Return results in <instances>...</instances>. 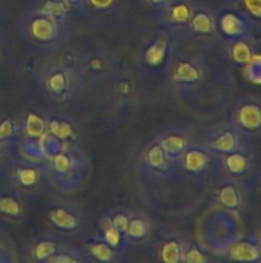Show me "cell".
I'll return each mask as SVG.
<instances>
[{
  "label": "cell",
  "mask_w": 261,
  "mask_h": 263,
  "mask_svg": "<svg viewBox=\"0 0 261 263\" xmlns=\"http://www.w3.org/2000/svg\"><path fill=\"white\" fill-rule=\"evenodd\" d=\"M219 202L227 208H237L241 203V194L237 187L232 184H227L219 193Z\"/></svg>",
  "instance_id": "obj_18"
},
{
  "label": "cell",
  "mask_w": 261,
  "mask_h": 263,
  "mask_svg": "<svg viewBox=\"0 0 261 263\" xmlns=\"http://www.w3.org/2000/svg\"><path fill=\"white\" fill-rule=\"evenodd\" d=\"M243 136L238 134L233 127L223 130L217 134L216 138L212 139L209 144V152H215L219 154H227L240 148V140Z\"/></svg>",
  "instance_id": "obj_6"
},
{
  "label": "cell",
  "mask_w": 261,
  "mask_h": 263,
  "mask_svg": "<svg viewBox=\"0 0 261 263\" xmlns=\"http://www.w3.org/2000/svg\"><path fill=\"white\" fill-rule=\"evenodd\" d=\"M40 170L37 166L32 163H25L17 167L14 174V180L18 186L22 189H32L38 184L40 180Z\"/></svg>",
  "instance_id": "obj_9"
},
{
  "label": "cell",
  "mask_w": 261,
  "mask_h": 263,
  "mask_svg": "<svg viewBox=\"0 0 261 263\" xmlns=\"http://www.w3.org/2000/svg\"><path fill=\"white\" fill-rule=\"evenodd\" d=\"M46 128H49L50 133L61 141L66 140V139L72 134L71 126H69V123L66 122V121L54 120L50 121L49 123L46 122Z\"/></svg>",
  "instance_id": "obj_23"
},
{
  "label": "cell",
  "mask_w": 261,
  "mask_h": 263,
  "mask_svg": "<svg viewBox=\"0 0 261 263\" xmlns=\"http://www.w3.org/2000/svg\"><path fill=\"white\" fill-rule=\"evenodd\" d=\"M114 3V0H90V4L96 9H106Z\"/></svg>",
  "instance_id": "obj_32"
},
{
  "label": "cell",
  "mask_w": 261,
  "mask_h": 263,
  "mask_svg": "<svg viewBox=\"0 0 261 263\" xmlns=\"http://www.w3.org/2000/svg\"><path fill=\"white\" fill-rule=\"evenodd\" d=\"M183 261L188 263H204L206 262V258H205L204 254L193 246L191 249H188V251L183 254Z\"/></svg>",
  "instance_id": "obj_30"
},
{
  "label": "cell",
  "mask_w": 261,
  "mask_h": 263,
  "mask_svg": "<svg viewBox=\"0 0 261 263\" xmlns=\"http://www.w3.org/2000/svg\"><path fill=\"white\" fill-rule=\"evenodd\" d=\"M0 211L8 216H18L20 213V204L15 199L10 197H5L0 199Z\"/></svg>",
  "instance_id": "obj_25"
},
{
  "label": "cell",
  "mask_w": 261,
  "mask_h": 263,
  "mask_svg": "<svg viewBox=\"0 0 261 263\" xmlns=\"http://www.w3.org/2000/svg\"><path fill=\"white\" fill-rule=\"evenodd\" d=\"M48 218L58 230L74 233L82 225V216L78 208L72 204H55L48 211Z\"/></svg>",
  "instance_id": "obj_3"
},
{
  "label": "cell",
  "mask_w": 261,
  "mask_h": 263,
  "mask_svg": "<svg viewBox=\"0 0 261 263\" xmlns=\"http://www.w3.org/2000/svg\"><path fill=\"white\" fill-rule=\"evenodd\" d=\"M252 50H251L250 45L246 43L243 39H238L234 43L232 48V58L234 59L237 63L246 64L251 61V57H252Z\"/></svg>",
  "instance_id": "obj_21"
},
{
  "label": "cell",
  "mask_w": 261,
  "mask_h": 263,
  "mask_svg": "<svg viewBox=\"0 0 261 263\" xmlns=\"http://www.w3.org/2000/svg\"><path fill=\"white\" fill-rule=\"evenodd\" d=\"M46 130V121L35 113H30L26 120V135L32 140L44 136Z\"/></svg>",
  "instance_id": "obj_17"
},
{
  "label": "cell",
  "mask_w": 261,
  "mask_h": 263,
  "mask_svg": "<svg viewBox=\"0 0 261 263\" xmlns=\"http://www.w3.org/2000/svg\"><path fill=\"white\" fill-rule=\"evenodd\" d=\"M48 86L49 89H50L53 92H55V94H60V92H63L67 86L66 74L61 73V72H56V73H54L53 76L49 77Z\"/></svg>",
  "instance_id": "obj_26"
},
{
  "label": "cell",
  "mask_w": 261,
  "mask_h": 263,
  "mask_svg": "<svg viewBox=\"0 0 261 263\" xmlns=\"http://www.w3.org/2000/svg\"><path fill=\"white\" fill-rule=\"evenodd\" d=\"M151 3H154V4H161V3L164 2V0H150Z\"/></svg>",
  "instance_id": "obj_34"
},
{
  "label": "cell",
  "mask_w": 261,
  "mask_h": 263,
  "mask_svg": "<svg viewBox=\"0 0 261 263\" xmlns=\"http://www.w3.org/2000/svg\"><path fill=\"white\" fill-rule=\"evenodd\" d=\"M68 2H71V3H78L79 0H68Z\"/></svg>",
  "instance_id": "obj_35"
},
{
  "label": "cell",
  "mask_w": 261,
  "mask_h": 263,
  "mask_svg": "<svg viewBox=\"0 0 261 263\" xmlns=\"http://www.w3.org/2000/svg\"><path fill=\"white\" fill-rule=\"evenodd\" d=\"M179 159L183 163L184 170L192 172V174H199V172L204 171L207 162H209V158H207L204 151L193 148L184 149L183 153L179 156Z\"/></svg>",
  "instance_id": "obj_8"
},
{
  "label": "cell",
  "mask_w": 261,
  "mask_h": 263,
  "mask_svg": "<svg viewBox=\"0 0 261 263\" xmlns=\"http://www.w3.org/2000/svg\"><path fill=\"white\" fill-rule=\"evenodd\" d=\"M129 218H130L129 215H125V213L119 212L118 215H115L113 218L109 217V221L112 222V225L114 226V228H117L118 230H119L120 233H123V235H124V231H125V229H127Z\"/></svg>",
  "instance_id": "obj_29"
},
{
  "label": "cell",
  "mask_w": 261,
  "mask_h": 263,
  "mask_svg": "<svg viewBox=\"0 0 261 263\" xmlns=\"http://www.w3.org/2000/svg\"><path fill=\"white\" fill-rule=\"evenodd\" d=\"M183 249L182 246L176 240H169L161 246L160 258L161 261L168 263H177L183 261Z\"/></svg>",
  "instance_id": "obj_16"
},
{
  "label": "cell",
  "mask_w": 261,
  "mask_h": 263,
  "mask_svg": "<svg viewBox=\"0 0 261 263\" xmlns=\"http://www.w3.org/2000/svg\"><path fill=\"white\" fill-rule=\"evenodd\" d=\"M243 5H245V9L247 10L252 17H255L256 20L260 18L261 15L260 0H243Z\"/></svg>",
  "instance_id": "obj_31"
},
{
  "label": "cell",
  "mask_w": 261,
  "mask_h": 263,
  "mask_svg": "<svg viewBox=\"0 0 261 263\" xmlns=\"http://www.w3.org/2000/svg\"><path fill=\"white\" fill-rule=\"evenodd\" d=\"M223 161H224L225 170L229 172L232 176H240L245 174L248 168V157L241 148L230 152V153L223 154Z\"/></svg>",
  "instance_id": "obj_10"
},
{
  "label": "cell",
  "mask_w": 261,
  "mask_h": 263,
  "mask_svg": "<svg viewBox=\"0 0 261 263\" xmlns=\"http://www.w3.org/2000/svg\"><path fill=\"white\" fill-rule=\"evenodd\" d=\"M166 49H168V37L164 35L159 36L146 50L145 61L153 67L159 66L163 63L164 58H165Z\"/></svg>",
  "instance_id": "obj_11"
},
{
  "label": "cell",
  "mask_w": 261,
  "mask_h": 263,
  "mask_svg": "<svg viewBox=\"0 0 261 263\" xmlns=\"http://www.w3.org/2000/svg\"><path fill=\"white\" fill-rule=\"evenodd\" d=\"M201 76V71L188 61L179 62L173 72L174 80L179 82H194Z\"/></svg>",
  "instance_id": "obj_13"
},
{
  "label": "cell",
  "mask_w": 261,
  "mask_h": 263,
  "mask_svg": "<svg viewBox=\"0 0 261 263\" xmlns=\"http://www.w3.org/2000/svg\"><path fill=\"white\" fill-rule=\"evenodd\" d=\"M87 251L99 262H112L117 254V251L113 249L102 238L91 241L87 246Z\"/></svg>",
  "instance_id": "obj_12"
},
{
  "label": "cell",
  "mask_w": 261,
  "mask_h": 263,
  "mask_svg": "<svg viewBox=\"0 0 261 263\" xmlns=\"http://www.w3.org/2000/svg\"><path fill=\"white\" fill-rule=\"evenodd\" d=\"M66 12V5L63 3L58 2H48L45 3L42 8V14L49 15V17L56 20L58 17H61Z\"/></svg>",
  "instance_id": "obj_28"
},
{
  "label": "cell",
  "mask_w": 261,
  "mask_h": 263,
  "mask_svg": "<svg viewBox=\"0 0 261 263\" xmlns=\"http://www.w3.org/2000/svg\"><path fill=\"white\" fill-rule=\"evenodd\" d=\"M219 28L224 36L238 40V39H245L248 31V25L242 15L228 12L220 17Z\"/></svg>",
  "instance_id": "obj_5"
},
{
  "label": "cell",
  "mask_w": 261,
  "mask_h": 263,
  "mask_svg": "<svg viewBox=\"0 0 261 263\" xmlns=\"http://www.w3.org/2000/svg\"><path fill=\"white\" fill-rule=\"evenodd\" d=\"M227 256L232 261L253 262L260 258V244L252 238H242L227 247Z\"/></svg>",
  "instance_id": "obj_4"
},
{
  "label": "cell",
  "mask_w": 261,
  "mask_h": 263,
  "mask_svg": "<svg viewBox=\"0 0 261 263\" xmlns=\"http://www.w3.org/2000/svg\"><path fill=\"white\" fill-rule=\"evenodd\" d=\"M81 159L78 153H73L72 149L60 148L58 152L51 154L50 168L49 174L56 180V182H67L71 184L74 176L78 179L79 170H81Z\"/></svg>",
  "instance_id": "obj_1"
},
{
  "label": "cell",
  "mask_w": 261,
  "mask_h": 263,
  "mask_svg": "<svg viewBox=\"0 0 261 263\" xmlns=\"http://www.w3.org/2000/svg\"><path fill=\"white\" fill-rule=\"evenodd\" d=\"M102 233H104L102 234V239H104L113 249L118 251V249L120 248V246H122L123 238H124L123 233H120L117 228H114L109 220H107L106 222L104 223V226H102Z\"/></svg>",
  "instance_id": "obj_20"
},
{
  "label": "cell",
  "mask_w": 261,
  "mask_h": 263,
  "mask_svg": "<svg viewBox=\"0 0 261 263\" xmlns=\"http://www.w3.org/2000/svg\"><path fill=\"white\" fill-rule=\"evenodd\" d=\"M160 145L168 156V158H179V156L187 148L186 140L177 134H170L169 136H166L164 140L160 141Z\"/></svg>",
  "instance_id": "obj_14"
},
{
  "label": "cell",
  "mask_w": 261,
  "mask_h": 263,
  "mask_svg": "<svg viewBox=\"0 0 261 263\" xmlns=\"http://www.w3.org/2000/svg\"><path fill=\"white\" fill-rule=\"evenodd\" d=\"M10 133H12V123L7 120L0 125V139H5L10 135Z\"/></svg>",
  "instance_id": "obj_33"
},
{
  "label": "cell",
  "mask_w": 261,
  "mask_h": 263,
  "mask_svg": "<svg viewBox=\"0 0 261 263\" xmlns=\"http://www.w3.org/2000/svg\"><path fill=\"white\" fill-rule=\"evenodd\" d=\"M168 159V156L165 154L164 149L161 148L160 144L151 146L147 156H146V161H147V164L151 168H160V167H163L166 163Z\"/></svg>",
  "instance_id": "obj_22"
},
{
  "label": "cell",
  "mask_w": 261,
  "mask_h": 263,
  "mask_svg": "<svg viewBox=\"0 0 261 263\" xmlns=\"http://www.w3.org/2000/svg\"><path fill=\"white\" fill-rule=\"evenodd\" d=\"M171 21L178 23H183L191 18V10L186 4H177L170 10Z\"/></svg>",
  "instance_id": "obj_27"
},
{
  "label": "cell",
  "mask_w": 261,
  "mask_h": 263,
  "mask_svg": "<svg viewBox=\"0 0 261 263\" xmlns=\"http://www.w3.org/2000/svg\"><path fill=\"white\" fill-rule=\"evenodd\" d=\"M261 126L260 104L253 99L241 103L234 113L232 127L245 138L250 134L258 133Z\"/></svg>",
  "instance_id": "obj_2"
},
{
  "label": "cell",
  "mask_w": 261,
  "mask_h": 263,
  "mask_svg": "<svg viewBox=\"0 0 261 263\" xmlns=\"http://www.w3.org/2000/svg\"><path fill=\"white\" fill-rule=\"evenodd\" d=\"M58 25L55 20L49 15H37L35 20L31 22L30 31L31 35L38 41H49L55 37L56 31H58Z\"/></svg>",
  "instance_id": "obj_7"
},
{
  "label": "cell",
  "mask_w": 261,
  "mask_h": 263,
  "mask_svg": "<svg viewBox=\"0 0 261 263\" xmlns=\"http://www.w3.org/2000/svg\"><path fill=\"white\" fill-rule=\"evenodd\" d=\"M191 26L196 32L200 33H207L211 31L212 28V21L209 17V14L204 12H200L194 14L191 20Z\"/></svg>",
  "instance_id": "obj_24"
},
{
  "label": "cell",
  "mask_w": 261,
  "mask_h": 263,
  "mask_svg": "<svg viewBox=\"0 0 261 263\" xmlns=\"http://www.w3.org/2000/svg\"><path fill=\"white\" fill-rule=\"evenodd\" d=\"M148 234V225L143 218L135 217L129 218L127 229L124 231V236L129 241H140L146 238Z\"/></svg>",
  "instance_id": "obj_15"
},
{
  "label": "cell",
  "mask_w": 261,
  "mask_h": 263,
  "mask_svg": "<svg viewBox=\"0 0 261 263\" xmlns=\"http://www.w3.org/2000/svg\"><path fill=\"white\" fill-rule=\"evenodd\" d=\"M60 249L59 244L53 240H41L33 248V256L37 261L48 262L50 257H53Z\"/></svg>",
  "instance_id": "obj_19"
}]
</instances>
